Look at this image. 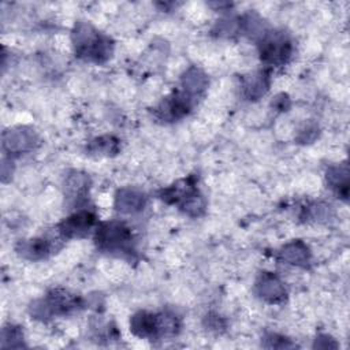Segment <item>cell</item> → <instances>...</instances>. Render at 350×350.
Masks as SVG:
<instances>
[{
    "label": "cell",
    "instance_id": "1",
    "mask_svg": "<svg viewBox=\"0 0 350 350\" xmlns=\"http://www.w3.org/2000/svg\"><path fill=\"white\" fill-rule=\"evenodd\" d=\"M75 56L93 63H105L113 52V41L94 29L89 22L79 21L71 33Z\"/></svg>",
    "mask_w": 350,
    "mask_h": 350
},
{
    "label": "cell",
    "instance_id": "2",
    "mask_svg": "<svg viewBox=\"0 0 350 350\" xmlns=\"http://www.w3.org/2000/svg\"><path fill=\"white\" fill-rule=\"evenodd\" d=\"M96 247L107 254L123 258H134V237L131 230L119 220L103 221L97 226L94 234Z\"/></svg>",
    "mask_w": 350,
    "mask_h": 350
},
{
    "label": "cell",
    "instance_id": "3",
    "mask_svg": "<svg viewBox=\"0 0 350 350\" xmlns=\"http://www.w3.org/2000/svg\"><path fill=\"white\" fill-rule=\"evenodd\" d=\"M130 331L142 339L174 336L180 331V319L172 312L152 313L139 310L130 319Z\"/></svg>",
    "mask_w": 350,
    "mask_h": 350
},
{
    "label": "cell",
    "instance_id": "4",
    "mask_svg": "<svg viewBox=\"0 0 350 350\" xmlns=\"http://www.w3.org/2000/svg\"><path fill=\"white\" fill-rule=\"evenodd\" d=\"M85 301L82 297L63 288H53L44 298L34 301L29 312L33 319L49 320L55 316H68L83 309Z\"/></svg>",
    "mask_w": 350,
    "mask_h": 350
},
{
    "label": "cell",
    "instance_id": "5",
    "mask_svg": "<svg viewBox=\"0 0 350 350\" xmlns=\"http://www.w3.org/2000/svg\"><path fill=\"white\" fill-rule=\"evenodd\" d=\"M160 198L167 204L176 205L182 212L191 217L204 215L206 201L197 187V179L194 175L175 182L160 191Z\"/></svg>",
    "mask_w": 350,
    "mask_h": 350
},
{
    "label": "cell",
    "instance_id": "6",
    "mask_svg": "<svg viewBox=\"0 0 350 350\" xmlns=\"http://www.w3.org/2000/svg\"><path fill=\"white\" fill-rule=\"evenodd\" d=\"M261 62L267 66H283L293 53V42L284 31L265 30L257 40Z\"/></svg>",
    "mask_w": 350,
    "mask_h": 350
},
{
    "label": "cell",
    "instance_id": "7",
    "mask_svg": "<svg viewBox=\"0 0 350 350\" xmlns=\"http://www.w3.org/2000/svg\"><path fill=\"white\" fill-rule=\"evenodd\" d=\"M196 103L194 98L180 89H176L157 104L153 109V115L161 122H175L186 116Z\"/></svg>",
    "mask_w": 350,
    "mask_h": 350
},
{
    "label": "cell",
    "instance_id": "8",
    "mask_svg": "<svg viewBox=\"0 0 350 350\" xmlns=\"http://www.w3.org/2000/svg\"><path fill=\"white\" fill-rule=\"evenodd\" d=\"M1 141L4 152L10 154H21L34 150L41 142L38 134L27 126H18L5 130Z\"/></svg>",
    "mask_w": 350,
    "mask_h": 350
},
{
    "label": "cell",
    "instance_id": "9",
    "mask_svg": "<svg viewBox=\"0 0 350 350\" xmlns=\"http://www.w3.org/2000/svg\"><path fill=\"white\" fill-rule=\"evenodd\" d=\"M97 216L89 209H79L57 224V232L63 239L82 238L96 224Z\"/></svg>",
    "mask_w": 350,
    "mask_h": 350
},
{
    "label": "cell",
    "instance_id": "10",
    "mask_svg": "<svg viewBox=\"0 0 350 350\" xmlns=\"http://www.w3.org/2000/svg\"><path fill=\"white\" fill-rule=\"evenodd\" d=\"M254 293L268 304H282L287 297L284 283L272 272H261L254 283Z\"/></svg>",
    "mask_w": 350,
    "mask_h": 350
},
{
    "label": "cell",
    "instance_id": "11",
    "mask_svg": "<svg viewBox=\"0 0 350 350\" xmlns=\"http://www.w3.org/2000/svg\"><path fill=\"white\" fill-rule=\"evenodd\" d=\"M269 72L268 70H258L249 75H245L241 82L242 94L246 100L256 101L261 98L269 89Z\"/></svg>",
    "mask_w": 350,
    "mask_h": 350
},
{
    "label": "cell",
    "instance_id": "12",
    "mask_svg": "<svg viewBox=\"0 0 350 350\" xmlns=\"http://www.w3.org/2000/svg\"><path fill=\"white\" fill-rule=\"evenodd\" d=\"M146 196L134 187H122L115 194L113 206L120 213H137L144 209Z\"/></svg>",
    "mask_w": 350,
    "mask_h": 350
},
{
    "label": "cell",
    "instance_id": "13",
    "mask_svg": "<svg viewBox=\"0 0 350 350\" xmlns=\"http://www.w3.org/2000/svg\"><path fill=\"white\" fill-rule=\"evenodd\" d=\"M310 250L308 245L299 239L286 243L278 253V258L286 264L306 268L310 264Z\"/></svg>",
    "mask_w": 350,
    "mask_h": 350
},
{
    "label": "cell",
    "instance_id": "14",
    "mask_svg": "<svg viewBox=\"0 0 350 350\" xmlns=\"http://www.w3.org/2000/svg\"><path fill=\"white\" fill-rule=\"evenodd\" d=\"M16 252L26 260L37 261L46 258L53 252V243L44 237L25 239L16 245Z\"/></svg>",
    "mask_w": 350,
    "mask_h": 350
},
{
    "label": "cell",
    "instance_id": "15",
    "mask_svg": "<svg viewBox=\"0 0 350 350\" xmlns=\"http://www.w3.org/2000/svg\"><path fill=\"white\" fill-rule=\"evenodd\" d=\"M208 88V77L206 74L200 70L198 67H190L187 68L183 75L180 77V90L185 92L187 96H190L191 98H194L197 101V98L205 92V89Z\"/></svg>",
    "mask_w": 350,
    "mask_h": 350
},
{
    "label": "cell",
    "instance_id": "16",
    "mask_svg": "<svg viewBox=\"0 0 350 350\" xmlns=\"http://www.w3.org/2000/svg\"><path fill=\"white\" fill-rule=\"evenodd\" d=\"M327 185L329 189L343 201L347 200L349 196V170L346 163L334 164L327 170L325 174Z\"/></svg>",
    "mask_w": 350,
    "mask_h": 350
},
{
    "label": "cell",
    "instance_id": "17",
    "mask_svg": "<svg viewBox=\"0 0 350 350\" xmlns=\"http://www.w3.org/2000/svg\"><path fill=\"white\" fill-rule=\"evenodd\" d=\"M90 179L86 174L74 172L66 179V197L71 204L79 205L86 201Z\"/></svg>",
    "mask_w": 350,
    "mask_h": 350
},
{
    "label": "cell",
    "instance_id": "18",
    "mask_svg": "<svg viewBox=\"0 0 350 350\" xmlns=\"http://www.w3.org/2000/svg\"><path fill=\"white\" fill-rule=\"evenodd\" d=\"M89 154L94 156H112L119 152V141L112 135L94 138L88 145Z\"/></svg>",
    "mask_w": 350,
    "mask_h": 350
},
{
    "label": "cell",
    "instance_id": "19",
    "mask_svg": "<svg viewBox=\"0 0 350 350\" xmlns=\"http://www.w3.org/2000/svg\"><path fill=\"white\" fill-rule=\"evenodd\" d=\"M23 332L18 325H5L1 331V347H23Z\"/></svg>",
    "mask_w": 350,
    "mask_h": 350
},
{
    "label": "cell",
    "instance_id": "20",
    "mask_svg": "<svg viewBox=\"0 0 350 350\" xmlns=\"http://www.w3.org/2000/svg\"><path fill=\"white\" fill-rule=\"evenodd\" d=\"M262 346L267 349H291L297 347L294 342H291L288 338L279 335V334H267L262 338Z\"/></svg>",
    "mask_w": 350,
    "mask_h": 350
},
{
    "label": "cell",
    "instance_id": "21",
    "mask_svg": "<svg viewBox=\"0 0 350 350\" xmlns=\"http://www.w3.org/2000/svg\"><path fill=\"white\" fill-rule=\"evenodd\" d=\"M313 347H320V349H335L338 347V343L328 335H319L314 340Z\"/></svg>",
    "mask_w": 350,
    "mask_h": 350
},
{
    "label": "cell",
    "instance_id": "22",
    "mask_svg": "<svg viewBox=\"0 0 350 350\" xmlns=\"http://www.w3.org/2000/svg\"><path fill=\"white\" fill-rule=\"evenodd\" d=\"M272 105L276 108V109H280V111H286V108L290 105V101H288V97L286 94H279L276 96V98L272 101Z\"/></svg>",
    "mask_w": 350,
    "mask_h": 350
}]
</instances>
